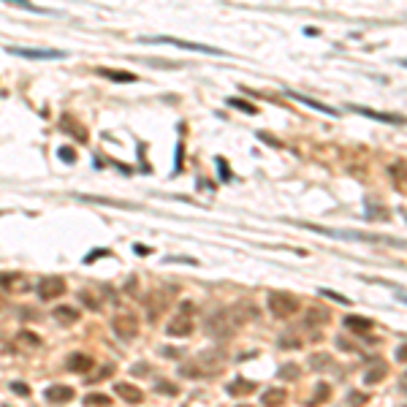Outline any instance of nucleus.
<instances>
[{
  "label": "nucleus",
  "instance_id": "f257e3e1",
  "mask_svg": "<svg viewBox=\"0 0 407 407\" xmlns=\"http://www.w3.org/2000/svg\"><path fill=\"white\" fill-rule=\"evenodd\" d=\"M255 318V309L247 304H236L231 309H217L206 318V334L215 339H231L236 331H239L244 323H250Z\"/></svg>",
  "mask_w": 407,
  "mask_h": 407
},
{
  "label": "nucleus",
  "instance_id": "f03ea898",
  "mask_svg": "<svg viewBox=\"0 0 407 407\" xmlns=\"http://www.w3.org/2000/svg\"><path fill=\"white\" fill-rule=\"evenodd\" d=\"M228 358H225L223 350L209 347V350H201L198 356H193L190 361H185L179 366V377H190V380H198V377H215L220 375Z\"/></svg>",
  "mask_w": 407,
  "mask_h": 407
},
{
  "label": "nucleus",
  "instance_id": "7ed1b4c3",
  "mask_svg": "<svg viewBox=\"0 0 407 407\" xmlns=\"http://www.w3.org/2000/svg\"><path fill=\"white\" fill-rule=\"evenodd\" d=\"M177 285H163V288H155V290H149L147 296H144V309H147V318L155 320L163 315V312L174 304V299H177Z\"/></svg>",
  "mask_w": 407,
  "mask_h": 407
},
{
  "label": "nucleus",
  "instance_id": "20e7f679",
  "mask_svg": "<svg viewBox=\"0 0 407 407\" xmlns=\"http://www.w3.org/2000/svg\"><path fill=\"white\" fill-rule=\"evenodd\" d=\"M141 44H168L177 49H187V52H201V54H212V57H225V49L217 46H206V44H196V41H185V38H174V35H141Z\"/></svg>",
  "mask_w": 407,
  "mask_h": 407
},
{
  "label": "nucleus",
  "instance_id": "39448f33",
  "mask_svg": "<svg viewBox=\"0 0 407 407\" xmlns=\"http://www.w3.org/2000/svg\"><path fill=\"white\" fill-rule=\"evenodd\" d=\"M193 331H196V304L193 301H182L177 315L168 320L166 334L168 337H190Z\"/></svg>",
  "mask_w": 407,
  "mask_h": 407
},
{
  "label": "nucleus",
  "instance_id": "423d86ee",
  "mask_svg": "<svg viewBox=\"0 0 407 407\" xmlns=\"http://www.w3.org/2000/svg\"><path fill=\"white\" fill-rule=\"evenodd\" d=\"M266 307H269V312H272L274 318L285 320V318L296 315L299 307H301V301H299V296H293V293H288V290H269Z\"/></svg>",
  "mask_w": 407,
  "mask_h": 407
},
{
  "label": "nucleus",
  "instance_id": "0eeeda50",
  "mask_svg": "<svg viewBox=\"0 0 407 407\" xmlns=\"http://www.w3.org/2000/svg\"><path fill=\"white\" fill-rule=\"evenodd\" d=\"M111 328H114V334L120 339H133V337H139V318L133 312L122 309L111 318Z\"/></svg>",
  "mask_w": 407,
  "mask_h": 407
},
{
  "label": "nucleus",
  "instance_id": "6e6552de",
  "mask_svg": "<svg viewBox=\"0 0 407 407\" xmlns=\"http://www.w3.org/2000/svg\"><path fill=\"white\" fill-rule=\"evenodd\" d=\"M8 54H16V57L25 60H63L65 52L60 49H27V46H6Z\"/></svg>",
  "mask_w": 407,
  "mask_h": 407
},
{
  "label": "nucleus",
  "instance_id": "1a4fd4ad",
  "mask_svg": "<svg viewBox=\"0 0 407 407\" xmlns=\"http://www.w3.org/2000/svg\"><path fill=\"white\" fill-rule=\"evenodd\" d=\"M35 290H38V296H41L44 301H54V299H60L68 288H65V280H63V277H57V274H49V277H44V280L38 282V288H35Z\"/></svg>",
  "mask_w": 407,
  "mask_h": 407
},
{
  "label": "nucleus",
  "instance_id": "9d476101",
  "mask_svg": "<svg viewBox=\"0 0 407 407\" xmlns=\"http://www.w3.org/2000/svg\"><path fill=\"white\" fill-rule=\"evenodd\" d=\"M0 288L8 293H25V290H30V280L22 272H6V274H0Z\"/></svg>",
  "mask_w": 407,
  "mask_h": 407
},
{
  "label": "nucleus",
  "instance_id": "9b49d317",
  "mask_svg": "<svg viewBox=\"0 0 407 407\" xmlns=\"http://www.w3.org/2000/svg\"><path fill=\"white\" fill-rule=\"evenodd\" d=\"M73 396H76V391H73L71 385H49L44 391V399L52 402V404H65V402H71Z\"/></svg>",
  "mask_w": 407,
  "mask_h": 407
},
{
  "label": "nucleus",
  "instance_id": "f8f14e48",
  "mask_svg": "<svg viewBox=\"0 0 407 407\" xmlns=\"http://www.w3.org/2000/svg\"><path fill=\"white\" fill-rule=\"evenodd\" d=\"M114 394L120 399H125L128 404H139L144 402V391L139 385H130V383H114Z\"/></svg>",
  "mask_w": 407,
  "mask_h": 407
},
{
  "label": "nucleus",
  "instance_id": "ddd939ff",
  "mask_svg": "<svg viewBox=\"0 0 407 407\" xmlns=\"http://www.w3.org/2000/svg\"><path fill=\"white\" fill-rule=\"evenodd\" d=\"M350 111H356V114L361 117H369V120H377V122H388V125H402V117L399 114H383V111H372V109H364V106H353L350 103Z\"/></svg>",
  "mask_w": 407,
  "mask_h": 407
},
{
  "label": "nucleus",
  "instance_id": "4468645a",
  "mask_svg": "<svg viewBox=\"0 0 407 407\" xmlns=\"http://www.w3.org/2000/svg\"><path fill=\"white\" fill-rule=\"evenodd\" d=\"M285 95L293 98V101H299V103H304V106H309V109H315V111H323V114L337 117V109H331V106H326V103H320V101H312V98L301 95V92H296V90H285Z\"/></svg>",
  "mask_w": 407,
  "mask_h": 407
},
{
  "label": "nucleus",
  "instance_id": "2eb2a0df",
  "mask_svg": "<svg viewBox=\"0 0 407 407\" xmlns=\"http://www.w3.org/2000/svg\"><path fill=\"white\" fill-rule=\"evenodd\" d=\"M328 320H331V312H328L326 307L312 304V307L307 309V315H304V326H326Z\"/></svg>",
  "mask_w": 407,
  "mask_h": 407
},
{
  "label": "nucleus",
  "instance_id": "dca6fc26",
  "mask_svg": "<svg viewBox=\"0 0 407 407\" xmlns=\"http://www.w3.org/2000/svg\"><path fill=\"white\" fill-rule=\"evenodd\" d=\"M92 364H95V361H92V356H87V353H71L68 361H65V366H68L71 372H79V375L90 372Z\"/></svg>",
  "mask_w": 407,
  "mask_h": 407
},
{
  "label": "nucleus",
  "instance_id": "f3484780",
  "mask_svg": "<svg viewBox=\"0 0 407 407\" xmlns=\"http://www.w3.org/2000/svg\"><path fill=\"white\" fill-rule=\"evenodd\" d=\"M79 301L87 309H92V312H98L101 307H103V301H106V296H103L101 290H90V288H84V290H79Z\"/></svg>",
  "mask_w": 407,
  "mask_h": 407
},
{
  "label": "nucleus",
  "instance_id": "a211bd4d",
  "mask_svg": "<svg viewBox=\"0 0 407 407\" xmlns=\"http://www.w3.org/2000/svg\"><path fill=\"white\" fill-rule=\"evenodd\" d=\"M52 318L57 320V323H63V326H73L79 320V309L76 307H68V304H60V307H54Z\"/></svg>",
  "mask_w": 407,
  "mask_h": 407
},
{
  "label": "nucleus",
  "instance_id": "6ab92c4d",
  "mask_svg": "<svg viewBox=\"0 0 407 407\" xmlns=\"http://www.w3.org/2000/svg\"><path fill=\"white\" fill-rule=\"evenodd\" d=\"M285 399H288L285 388H266L263 396H261V404L263 407H282V404H285Z\"/></svg>",
  "mask_w": 407,
  "mask_h": 407
},
{
  "label": "nucleus",
  "instance_id": "aec40b11",
  "mask_svg": "<svg viewBox=\"0 0 407 407\" xmlns=\"http://www.w3.org/2000/svg\"><path fill=\"white\" fill-rule=\"evenodd\" d=\"M225 391H228V396H247V394H253L255 391V383L253 380H244V377H234V380L225 385Z\"/></svg>",
  "mask_w": 407,
  "mask_h": 407
},
{
  "label": "nucleus",
  "instance_id": "412c9836",
  "mask_svg": "<svg viewBox=\"0 0 407 407\" xmlns=\"http://www.w3.org/2000/svg\"><path fill=\"white\" fill-rule=\"evenodd\" d=\"M345 326L353 331V334H358V337H364V334H369V331H372V320L369 318H361V315H347L345 318Z\"/></svg>",
  "mask_w": 407,
  "mask_h": 407
},
{
  "label": "nucleus",
  "instance_id": "4be33fe9",
  "mask_svg": "<svg viewBox=\"0 0 407 407\" xmlns=\"http://www.w3.org/2000/svg\"><path fill=\"white\" fill-rule=\"evenodd\" d=\"M385 375H388V364L383 361V358H377V361L364 372V383H366V385H375V383H380Z\"/></svg>",
  "mask_w": 407,
  "mask_h": 407
},
{
  "label": "nucleus",
  "instance_id": "5701e85b",
  "mask_svg": "<svg viewBox=\"0 0 407 407\" xmlns=\"http://www.w3.org/2000/svg\"><path fill=\"white\" fill-rule=\"evenodd\" d=\"M331 366H334V358H331V353H315V356H309V369H312V372H328Z\"/></svg>",
  "mask_w": 407,
  "mask_h": 407
},
{
  "label": "nucleus",
  "instance_id": "b1692460",
  "mask_svg": "<svg viewBox=\"0 0 407 407\" xmlns=\"http://www.w3.org/2000/svg\"><path fill=\"white\" fill-rule=\"evenodd\" d=\"M95 73H101V76H106L111 82H120V84H130L136 82V73H128V71H114V68H98Z\"/></svg>",
  "mask_w": 407,
  "mask_h": 407
},
{
  "label": "nucleus",
  "instance_id": "393cba45",
  "mask_svg": "<svg viewBox=\"0 0 407 407\" xmlns=\"http://www.w3.org/2000/svg\"><path fill=\"white\" fill-rule=\"evenodd\" d=\"M326 399H331V385H328V383H323V380H320V383L315 385V394H312L309 399H307V404H312V407H318V404H323Z\"/></svg>",
  "mask_w": 407,
  "mask_h": 407
},
{
  "label": "nucleus",
  "instance_id": "a878e982",
  "mask_svg": "<svg viewBox=\"0 0 407 407\" xmlns=\"http://www.w3.org/2000/svg\"><path fill=\"white\" fill-rule=\"evenodd\" d=\"M304 345V339L299 337V331H285V334L280 337V347H290V350H296V347H301Z\"/></svg>",
  "mask_w": 407,
  "mask_h": 407
},
{
  "label": "nucleus",
  "instance_id": "bb28decb",
  "mask_svg": "<svg viewBox=\"0 0 407 407\" xmlns=\"http://www.w3.org/2000/svg\"><path fill=\"white\" fill-rule=\"evenodd\" d=\"M16 342H20V347H41V339L33 334V331H20L16 334Z\"/></svg>",
  "mask_w": 407,
  "mask_h": 407
},
{
  "label": "nucleus",
  "instance_id": "cd10ccee",
  "mask_svg": "<svg viewBox=\"0 0 407 407\" xmlns=\"http://www.w3.org/2000/svg\"><path fill=\"white\" fill-rule=\"evenodd\" d=\"M277 377H282V380H296V377H301V366H296V364H285V366H280Z\"/></svg>",
  "mask_w": 407,
  "mask_h": 407
},
{
  "label": "nucleus",
  "instance_id": "c85d7f7f",
  "mask_svg": "<svg viewBox=\"0 0 407 407\" xmlns=\"http://www.w3.org/2000/svg\"><path fill=\"white\" fill-rule=\"evenodd\" d=\"M228 106H234V109H239V111H244V114H258V109H255L253 103H247V101H242V98H228Z\"/></svg>",
  "mask_w": 407,
  "mask_h": 407
},
{
  "label": "nucleus",
  "instance_id": "c756f323",
  "mask_svg": "<svg viewBox=\"0 0 407 407\" xmlns=\"http://www.w3.org/2000/svg\"><path fill=\"white\" fill-rule=\"evenodd\" d=\"M109 402L111 399H109L106 394H90L87 399H84V404H87V407H106Z\"/></svg>",
  "mask_w": 407,
  "mask_h": 407
},
{
  "label": "nucleus",
  "instance_id": "7c9ffc66",
  "mask_svg": "<svg viewBox=\"0 0 407 407\" xmlns=\"http://www.w3.org/2000/svg\"><path fill=\"white\" fill-rule=\"evenodd\" d=\"M366 399H369V396L364 391H350L347 394V407H364Z\"/></svg>",
  "mask_w": 407,
  "mask_h": 407
},
{
  "label": "nucleus",
  "instance_id": "2f4dec72",
  "mask_svg": "<svg viewBox=\"0 0 407 407\" xmlns=\"http://www.w3.org/2000/svg\"><path fill=\"white\" fill-rule=\"evenodd\" d=\"M6 3H14V6H22V8H27V11H35V14H46V8H38V6H33L30 0H6Z\"/></svg>",
  "mask_w": 407,
  "mask_h": 407
},
{
  "label": "nucleus",
  "instance_id": "473e14b6",
  "mask_svg": "<svg viewBox=\"0 0 407 407\" xmlns=\"http://www.w3.org/2000/svg\"><path fill=\"white\" fill-rule=\"evenodd\" d=\"M57 158L63 160V163H73V160H76V152H73L71 147H60L57 149Z\"/></svg>",
  "mask_w": 407,
  "mask_h": 407
},
{
  "label": "nucleus",
  "instance_id": "72a5a7b5",
  "mask_svg": "<svg viewBox=\"0 0 407 407\" xmlns=\"http://www.w3.org/2000/svg\"><path fill=\"white\" fill-rule=\"evenodd\" d=\"M320 293H323L326 299H331V301H339V304H350V299H347V296H339V293L328 290V288H320Z\"/></svg>",
  "mask_w": 407,
  "mask_h": 407
},
{
  "label": "nucleus",
  "instance_id": "f704fd0d",
  "mask_svg": "<svg viewBox=\"0 0 407 407\" xmlns=\"http://www.w3.org/2000/svg\"><path fill=\"white\" fill-rule=\"evenodd\" d=\"M217 171H220V177L228 182L231 179V168H228V163H225V158H217Z\"/></svg>",
  "mask_w": 407,
  "mask_h": 407
},
{
  "label": "nucleus",
  "instance_id": "c9c22d12",
  "mask_svg": "<svg viewBox=\"0 0 407 407\" xmlns=\"http://www.w3.org/2000/svg\"><path fill=\"white\" fill-rule=\"evenodd\" d=\"M11 391L20 394V396H30V388H27L25 383H11Z\"/></svg>",
  "mask_w": 407,
  "mask_h": 407
},
{
  "label": "nucleus",
  "instance_id": "e433bc0d",
  "mask_svg": "<svg viewBox=\"0 0 407 407\" xmlns=\"http://www.w3.org/2000/svg\"><path fill=\"white\" fill-rule=\"evenodd\" d=\"M155 388H158V391H166V394H177V388H174L171 383H166V380H158Z\"/></svg>",
  "mask_w": 407,
  "mask_h": 407
},
{
  "label": "nucleus",
  "instance_id": "4c0bfd02",
  "mask_svg": "<svg viewBox=\"0 0 407 407\" xmlns=\"http://www.w3.org/2000/svg\"><path fill=\"white\" fill-rule=\"evenodd\" d=\"M103 255H109V250H98V253H90V255H84V263H92V261L103 258Z\"/></svg>",
  "mask_w": 407,
  "mask_h": 407
},
{
  "label": "nucleus",
  "instance_id": "58836bf2",
  "mask_svg": "<svg viewBox=\"0 0 407 407\" xmlns=\"http://www.w3.org/2000/svg\"><path fill=\"white\" fill-rule=\"evenodd\" d=\"M160 353H163L166 358H179V356H182V350H177V347H163Z\"/></svg>",
  "mask_w": 407,
  "mask_h": 407
},
{
  "label": "nucleus",
  "instance_id": "ea45409f",
  "mask_svg": "<svg viewBox=\"0 0 407 407\" xmlns=\"http://www.w3.org/2000/svg\"><path fill=\"white\" fill-rule=\"evenodd\" d=\"M111 372H114V366H103V369H101V372H98L95 377H90V380H103V377H109Z\"/></svg>",
  "mask_w": 407,
  "mask_h": 407
},
{
  "label": "nucleus",
  "instance_id": "a19ab883",
  "mask_svg": "<svg viewBox=\"0 0 407 407\" xmlns=\"http://www.w3.org/2000/svg\"><path fill=\"white\" fill-rule=\"evenodd\" d=\"M168 261H179V263H190V266H196V258H177V255H171Z\"/></svg>",
  "mask_w": 407,
  "mask_h": 407
},
{
  "label": "nucleus",
  "instance_id": "79ce46f5",
  "mask_svg": "<svg viewBox=\"0 0 407 407\" xmlns=\"http://www.w3.org/2000/svg\"><path fill=\"white\" fill-rule=\"evenodd\" d=\"M136 253H139V255H147L149 247H144V244H136Z\"/></svg>",
  "mask_w": 407,
  "mask_h": 407
},
{
  "label": "nucleus",
  "instance_id": "37998d69",
  "mask_svg": "<svg viewBox=\"0 0 407 407\" xmlns=\"http://www.w3.org/2000/svg\"><path fill=\"white\" fill-rule=\"evenodd\" d=\"M396 358H399V361H404V345H399V350H396Z\"/></svg>",
  "mask_w": 407,
  "mask_h": 407
},
{
  "label": "nucleus",
  "instance_id": "c03bdc74",
  "mask_svg": "<svg viewBox=\"0 0 407 407\" xmlns=\"http://www.w3.org/2000/svg\"><path fill=\"white\" fill-rule=\"evenodd\" d=\"M3 307H6V299H3V293H0V312H3Z\"/></svg>",
  "mask_w": 407,
  "mask_h": 407
},
{
  "label": "nucleus",
  "instance_id": "a18cd8bd",
  "mask_svg": "<svg viewBox=\"0 0 407 407\" xmlns=\"http://www.w3.org/2000/svg\"><path fill=\"white\" fill-rule=\"evenodd\" d=\"M239 407H253V404H239Z\"/></svg>",
  "mask_w": 407,
  "mask_h": 407
}]
</instances>
